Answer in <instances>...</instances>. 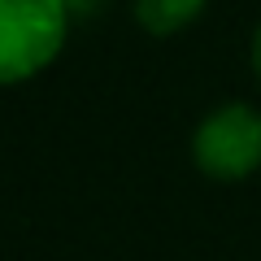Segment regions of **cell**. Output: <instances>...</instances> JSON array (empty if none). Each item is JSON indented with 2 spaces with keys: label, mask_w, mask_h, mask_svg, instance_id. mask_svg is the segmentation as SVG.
Masks as SVG:
<instances>
[{
  "label": "cell",
  "mask_w": 261,
  "mask_h": 261,
  "mask_svg": "<svg viewBox=\"0 0 261 261\" xmlns=\"http://www.w3.org/2000/svg\"><path fill=\"white\" fill-rule=\"evenodd\" d=\"M61 5H65L70 13H96V9L105 5V0H61Z\"/></svg>",
  "instance_id": "cell-4"
},
{
  "label": "cell",
  "mask_w": 261,
  "mask_h": 261,
  "mask_svg": "<svg viewBox=\"0 0 261 261\" xmlns=\"http://www.w3.org/2000/svg\"><path fill=\"white\" fill-rule=\"evenodd\" d=\"M192 157L209 178H248L261 166V113L252 105H222L192 135Z\"/></svg>",
  "instance_id": "cell-2"
},
{
  "label": "cell",
  "mask_w": 261,
  "mask_h": 261,
  "mask_svg": "<svg viewBox=\"0 0 261 261\" xmlns=\"http://www.w3.org/2000/svg\"><path fill=\"white\" fill-rule=\"evenodd\" d=\"M252 70H257V79H261V27H257V35H252Z\"/></svg>",
  "instance_id": "cell-5"
},
{
  "label": "cell",
  "mask_w": 261,
  "mask_h": 261,
  "mask_svg": "<svg viewBox=\"0 0 261 261\" xmlns=\"http://www.w3.org/2000/svg\"><path fill=\"white\" fill-rule=\"evenodd\" d=\"M200 9H205V0H135V18L152 35H170V31L187 27Z\"/></svg>",
  "instance_id": "cell-3"
},
{
  "label": "cell",
  "mask_w": 261,
  "mask_h": 261,
  "mask_svg": "<svg viewBox=\"0 0 261 261\" xmlns=\"http://www.w3.org/2000/svg\"><path fill=\"white\" fill-rule=\"evenodd\" d=\"M61 0H0V87L39 74L65 44Z\"/></svg>",
  "instance_id": "cell-1"
}]
</instances>
